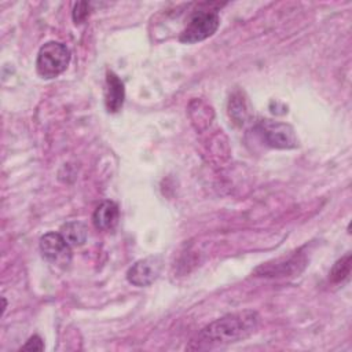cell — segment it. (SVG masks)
I'll return each mask as SVG.
<instances>
[{
  "instance_id": "cell-1",
  "label": "cell",
  "mask_w": 352,
  "mask_h": 352,
  "mask_svg": "<svg viewBox=\"0 0 352 352\" xmlns=\"http://www.w3.org/2000/svg\"><path fill=\"white\" fill-rule=\"evenodd\" d=\"M260 316L253 309L224 315L205 326L188 344L187 349L202 351L230 345L250 337L258 327Z\"/></svg>"
},
{
  "instance_id": "cell-2",
  "label": "cell",
  "mask_w": 352,
  "mask_h": 352,
  "mask_svg": "<svg viewBox=\"0 0 352 352\" xmlns=\"http://www.w3.org/2000/svg\"><path fill=\"white\" fill-rule=\"evenodd\" d=\"M69 62V48L59 41H48L38 50L36 69L43 78H55L66 70Z\"/></svg>"
},
{
  "instance_id": "cell-3",
  "label": "cell",
  "mask_w": 352,
  "mask_h": 352,
  "mask_svg": "<svg viewBox=\"0 0 352 352\" xmlns=\"http://www.w3.org/2000/svg\"><path fill=\"white\" fill-rule=\"evenodd\" d=\"M220 18L214 10L197 11L180 33L179 40L182 43L192 44L210 37L219 28Z\"/></svg>"
},
{
  "instance_id": "cell-4",
  "label": "cell",
  "mask_w": 352,
  "mask_h": 352,
  "mask_svg": "<svg viewBox=\"0 0 352 352\" xmlns=\"http://www.w3.org/2000/svg\"><path fill=\"white\" fill-rule=\"evenodd\" d=\"M257 131L263 140L275 148H293L298 144L294 129L289 124L276 122L272 120H261L257 124Z\"/></svg>"
},
{
  "instance_id": "cell-5",
  "label": "cell",
  "mask_w": 352,
  "mask_h": 352,
  "mask_svg": "<svg viewBox=\"0 0 352 352\" xmlns=\"http://www.w3.org/2000/svg\"><path fill=\"white\" fill-rule=\"evenodd\" d=\"M164 260L160 254L148 256L138 260L126 272V279L129 283L138 287L150 286L161 274Z\"/></svg>"
},
{
  "instance_id": "cell-6",
  "label": "cell",
  "mask_w": 352,
  "mask_h": 352,
  "mask_svg": "<svg viewBox=\"0 0 352 352\" xmlns=\"http://www.w3.org/2000/svg\"><path fill=\"white\" fill-rule=\"evenodd\" d=\"M40 250L45 260L52 264L66 267L72 261L70 245L60 232H47L40 239Z\"/></svg>"
},
{
  "instance_id": "cell-7",
  "label": "cell",
  "mask_w": 352,
  "mask_h": 352,
  "mask_svg": "<svg viewBox=\"0 0 352 352\" xmlns=\"http://www.w3.org/2000/svg\"><path fill=\"white\" fill-rule=\"evenodd\" d=\"M305 267V258L301 256H292L287 260H276L274 263H265L254 270V274L260 276H286L298 274Z\"/></svg>"
},
{
  "instance_id": "cell-8",
  "label": "cell",
  "mask_w": 352,
  "mask_h": 352,
  "mask_svg": "<svg viewBox=\"0 0 352 352\" xmlns=\"http://www.w3.org/2000/svg\"><path fill=\"white\" fill-rule=\"evenodd\" d=\"M125 99V89L124 84L120 77L113 73L107 72L106 74V88H104V106L109 113H117L121 110Z\"/></svg>"
},
{
  "instance_id": "cell-9",
  "label": "cell",
  "mask_w": 352,
  "mask_h": 352,
  "mask_svg": "<svg viewBox=\"0 0 352 352\" xmlns=\"http://www.w3.org/2000/svg\"><path fill=\"white\" fill-rule=\"evenodd\" d=\"M118 216H120V210L117 204L113 201H103L95 209L92 214V221L98 230L106 231V230H111L117 224Z\"/></svg>"
},
{
  "instance_id": "cell-10",
  "label": "cell",
  "mask_w": 352,
  "mask_h": 352,
  "mask_svg": "<svg viewBox=\"0 0 352 352\" xmlns=\"http://www.w3.org/2000/svg\"><path fill=\"white\" fill-rule=\"evenodd\" d=\"M60 235L70 246H81L85 243L88 236V228L84 223L73 220L67 221L60 227Z\"/></svg>"
},
{
  "instance_id": "cell-11",
  "label": "cell",
  "mask_w": 352,
  "mask_h": 352,
  "mask_svg": "<svg viewBox=\"0 0 352 352\" xmlns=\"http://www.w3.org/2000/svg\"><path fill=\"white\" fill-rule=\"evenodd\" d=\"M349 272H351V254L346 253L344 257L336 261V264L330 270L329 278L333 283H340L348 278Z\"/></svg>"
},
{
  "instance_id": "cell-12",
  "label": "cell",
  "mask_w": 352,
  "mask_h": 352,
  "mask_svg": "<svg viewBox=\"0 0 352 352\" xmlns=\"http://www.w3.org/2000/svg\"><path fill=\"white\" fill-rule=\"evenodd\" d=\"M230 116L236 121V122H243L245 116H246V107L239 95H234L232 99L230 100Z\"/></svg>"
},
{
  "instance_id": "cell-13",
  "label": "cell",
  "mask_w": 352,
  "mask_h": 352,
  "mask_svg": "<svg viewBox=\"0 0 352 352\" xmlns=\"http://www.w3.org/2000/svg\"><path fill=\"white\" fill-rule=\"evenodd\" d=\"M89 14V3L87 1H80L74 4L73 8V21L74 23H81L85 21V18Z\"/></svg>"
},
{
  "instance_id": "cell-14",
  "label": "cell",
  "mask_w": 352,
  "mask_h": 352,
  "mask_svg": "<svg viewBox=\"0 0 352 352\" xmlns=\"http://www.w3.org/2000/svg\"><path fill=\"white\" fill-rule=\"evenodd\" d=\"M43 349H44V344L38 336L30 337L26 341V344L23 346H21V351H43Z\"/></svg>"
},
{
  "instance_id": "cell-15",
  "label": "cell",
  "mask_w": 352,
  "mask_h": 352,
  "mask_svg": "<svg viewBox=\"0 0 352 352\" xmlns=\"http://www.w3.org/2000/svg\"><path fill=\"white\" fill-rule=\"evenodd\" d=\"M1 301H3V311H1V315H3L4 311H6V308H7V301H6L4 297H1Z\"/></svg>"
}]
</instances>
